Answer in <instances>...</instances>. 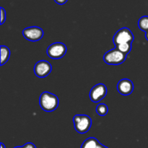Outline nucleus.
I'll list each match as a JSON object with an SVG mask.
<instances>
[{
    "mask_svg": "<svg viewBox=\"0 0 148 148\" xmlns=\"http://www.w3.org/2000/svg\"><path fill=\"white\" fill-rule=\"evenodd\" d=\"M117 89L122 95H130L134 91V84L129 78H123L119 81L117 84Z\"/></svg>",
    "mask_w": 148,
    "mask_h": 148,
    "instance_id": "1a4fd4ad",
    "label": "nucleus"
},
{
    "mask_svg": "<svg viewBox=\"0 0 148 148\" xmlns=\"http://www.w3.org/2000/svg\"><path fill=\"white\" fill-rule=\"evenodd\" d=\"M1 10V25H2L6 20V11L3 7L0 8Z\"/></svg>",
    "mask_w": 148,
    "mask_h": 148,
    "instance_id": "2eb2a0df",
    "label": "nucleus"
},
{
    "mask_svg": "<svg viewBox=\"0 0 148 148\" xmlns=\"http://www.w3.org/2000/svg\"><path fill=\"white\" fill-rule=\"evenodd\" d=\"M96 148H108V147H107L104 146L103 145H102V144H101V143H100L99 145H98V147H97Z\"/></svg>",
    "mask_w": 148,
    "mask_h": 148,
    "instance_id": "a211bd4d",
    "label": "nucleus"
},
{
    "mask_svg": "<svg viewBox=\"0 0 148 148\" xmlns=\"http://www.w3.org/2000/svg\"><path fill=\"white\" fill-rule=\"evenodd\" d=\"M100 142L95 137H89L82 142L80 148H96Z\"/></svg>",
    "mask_w": 148,
    "mask_h": 148,
    "instance_id": "9d476101",
    "label": "nucleus"
},
{
    "mask_svg": "<svg viewBox=\"0 0 148 148\" xmlns=\"http://www.w3.org/2000/svg\"><path fill=\"white\" fill-rule=\"evenodd\" d=\"M145 38H146V39H147V40L148 41V31L146 32V33H145Z\"/></svg>",
    "mask_w": 148,
    "mask_h": 148,
    "instance_id": "aec40b11",
    "label": "nucleus"
},
{
    "mask_svg": "<svg viewBox=\"0 0 148 148\" xmlns=\"http://www.w3.org/2000/svg\"><path fill=\"white\" fill-rule=\"evenodd\" d=\"M14 148H23V147H15Z\"/></svg>",
    "mask_w": 148,
    "mask_h": 148,
    "instance_id": "412c9836",
    "label": "nucleus"
},
{
    "mask_svg": "<svg viewBox=\"0 0 148 148\" xmlns=\"http://www.w3.org/2000/svg\"><path fill=\"white\" fill-rule=\"evenodd\" d=\"M52 66L48 61L40 60L34 66V73L38 78H45L51 72Z\"/></svg>",
    "mask_w": 148,
    "mask_h": 148,
    "instance_id": "6e6552de",
    "label": "nucleus"
},
{
    "mask_svg": "<svg viewBox=\"0 0 148 148\" xmlns=\"http://www.w3.org/2000/svg\"><path fill=\"white\" fill-rule=\"evenodd\" d=\"M116 47L121 51L122 53L125 54L126 55H128L132 50V43H124L116 46Z\"/></svg>",
    "mask_w": 148,
    "mask_h": 148,
    "instance_id": "ddd939ff",
    "label": "nucleus"
},
{
    "mask_svg": "<svg viewBox=\"0 0 148 148\" xmlns=\"http://www.w3.org/2000/svg\"><path fill=\"white\" fill-rule=\"evenodd\" d=\"M23 35L25 39L30 41H40L43 36V30L38 26H31L25 28L23 30Z\"/></svg>",
    "mask_w": 148,
    "mask_h": 148,
    "instance_id": "423d86ee",
    "label": "nucleus"
},
{
    "mask_svg": "<svg viewBox=\"0 0 148 148\" xmlns=\"http://www.w3.org/2000/svg\"><path fill=\"white\" fill-rule=\"evenodd\" d=\"M66 45L62 42H55L48 47L47 55L51 59H58L63 57L66 53Z\"/></svg>",
    "mask_w": 148,
    "mask_h": 148,
    "instance_id": "39448f33",
    "label": "nucleus"
},
{
    "mask_svg": "<svg viewBox=\"0 0 148 148\" xmlns=\"http://www.w3.org/2000/svg\"><path fill=\"white\" fill-rule=\"evenodd\" d=\"M134 39V36L132 32L128 28H122L119 29L114 34L113 37V41L115 46L124 43H132Z\"/></svg>",
    "mask_w": 148,
    "mask_h": 148,
    "instance_id": "20e7f679",
    "label": "nucleus"
},
{
    "mask_svg": "<svg viewBox=\"0 0 148 148\" xmlns=\"http://www.w3.org/2000/svg\"><path fill=\"white\" fill-rule=\"evenodd\" d=\"M59 100L57 96L49 91H44L39 97V104L42 110L46 112L54 111L58 107Z\"/></svg>",
    "mask_w": 148,
    "mask_h": 148,
    "instance_id": "f257e3e1",
    "label": "nucleus"
},
{
    "mask_svg": "<svg viewBox=\"0 0 148 148\" xmlns=\"http://www.w3.org/2000/svg\"><path fill=\"white\" fill-rule=\"evenodd\" d=\"M67 1L68 0H54L55 2H56V4H59V5H63V4H66Z\"/></svg>",
    "mask_w": 148,
    "mask_h": 148,
    "instance_id": "f3484780",
    "label": "nucleus"
},
{
    "mask_svg": "<svg viewBox=\"0 0 148 148\" xmlns=\"http://www.w3.org/2000/svg\"><path fill=\"white\" fill-rule=\"evenodd\" d=\"M108 112V107L106 104H99L96 107V113L101 116L106 115Z\"/></svg>",
    "mask_w": 148,
    "mask_h": 148,
    "instance_id": "4468645a",
    "label": "nucleus"
},
{
    "mask_svg": "<svg viewBox=\"0 0 148 148\" xmlns=\"http://www.w3.org/2000/svg\"><path fill=\"white\" fill-rule=\"evenodd\" d=\"M74 127L79 133H85L92 126V119L87 115H76L73 118Z\"/></svg>",
    "mask_w": 148,
    "mask_h": 148,
    "instance_id": "f03ea898",
    "label": "nucleus"
},
{
    "mask_svg": "<svg viewBox=\"0 0 148 148\" xmlns=\"http://www.w3.org/2000/svg\"><path fill=\"white\" fill-rule=\"evenodd\" d=\"M127 55L119 50L116 47L108 51L103 55V60L108 65H118L126 60Z\"/></svg>",
    "mask_w": 148,
    "mask_h": 148,
    "instance_id": "7ed1b4c3",
    "label": "nucleus"
},
{
    "mask_svg": "<svg viewBox=\"0 0 148 148\" xmlns=\"http://www.w3.org/2000/svg\"><path fill=\"white\" fill-rule=\"evenodd\" d=\"M23 148H36V145L31 142H27L23 146Z\"/></svg>",
    "mask_w": 148,
    "mask_h": 148,
    "instance_id": "dca6fc26",
    "label": "nucleus"
},
{
    "mask_svg": "<svg viewBox=\"0 0 148 148\" xmlns=\"http://www.w3.org/2000/svg\"><path fill=\"white\" fill-rule=\"evenodd\" d=\"M10 57V50L7 46H1V63L0 65L2 66L6 62L8 61L9 58Z\"/></svg>",
    "mask_w": 148,
    "mask_h": 148,
    "instance_id": "9b49d317",
    "label": "nucleus"
},
{
    "mask_svg": "<svg viewBox=\"0 0 148 148\" xmlns=\"http://www.w3.org/2000/svg\"><path fill=\"white\" fill-rule=\"evenodd\" d=\"M138 27L144 32L148 31V16H143L138 20Z\"/></svg>",
    "mask_w": 148,
    "mask_h": 148,
    "instance_id": "f8f14e48",
    "label": "nucleus"
},
{
    "mask_svg": "<svg viewBox=\"0 0 148 148\" xmlns=\"http://www.w3.org/2000/svg\"><path fill=\"white\" fill-rule=\"evenodd\" d=\"M1 145V148H6V147L4 146V145L2 143V142H1V145Z\"/></svg>",
    "mask_w": 148,
    "mask_h": 148,
    "instance_id": "6ab92c4d",
    "label": "nucleus"
},
{
    "mask_svg": "<svg viewBox=\"0 0 148 148\" xmlns=\"http://www.w3.org/2000/svg\"><path fill=\"white\" fill-rule=\"evenodd\" d=\"M107 94V88L105 84H98L94 86L90 91V99L93 102H98Z\"/></svg>",
    "mask_w": 148,
    "mask_h": 148,
    "instance_id": "0eeeda50",
    "label": "nucleus"
}]
</instances>
